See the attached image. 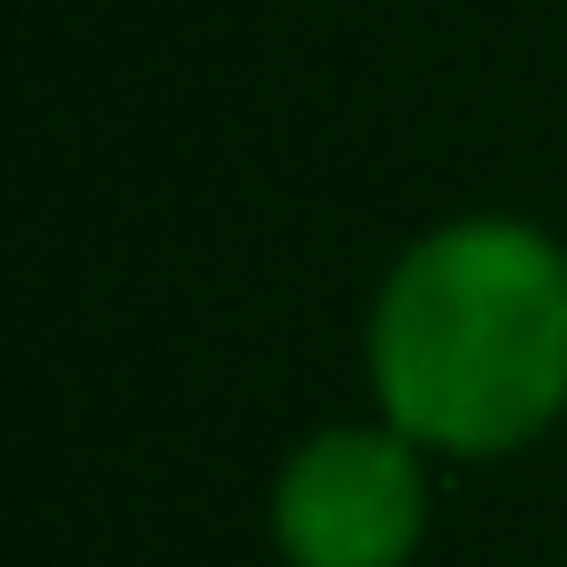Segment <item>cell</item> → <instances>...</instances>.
<instances>
[{
    "label": "cell",
    "instance_id": "6da1fadb",
    "mask_svg": "<svg viewBox=\"0 0 567 567\" xmlns=\"http://www.w3.org/2000/svg\"><path fill=\"white\" fill-rule=\"evenodd\" d=\"M373 358L412 435L520 443L567 396V265L520 226H458L396 272Z\"/></svg>",
    "mask_w": 567,
    "mask_h": 567
},
{
    "label": "cell",
    "instance_id": "7a4b0ae2",
    "mask_svg": "<svg viewBox=\"0 0 567 567\" xmlns=\"http://www.w3.org/2000/svg\"><path fill=\"white\" fill-rule=\"evenodd\" d=\"M280 536L303 567H396L420 536V474L389 435H327L288 466Z\"/></svg>",
    "mask_w": 567,
    "mask_h": 567
}]
</instances>
